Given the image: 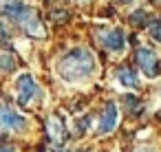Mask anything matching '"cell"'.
Returning a JSON list of instances; mask_svg holds the SVG:
<instances>
[{"instance_id":"obj_1","label":"cell","mask_w":161,"mask_h":152,"mask_svg":"<svg viewBox=\"0 0 161 152\" xmlns=\"http://www.w3.org/2000/svg\"><path fill=\"white\" fill-rule=\"evenodd\" d=\"M58 75L69 82V84H77V82H84L88 77H93V73L97 71V60L95 55L88 51V49H71L69 53H64L60 60H58Z\"/></svg>"},{"instance_id":"obj_2","label":"cell","mask_w":161,"mask_h":152,"mask_svg":"<svg viewBox=\"0 0 161 152\" xmlns=\"http://www.w3.org/2000/svg\"><path fill=\"white\" fill-rule=\"evenodd\" d=\"M16 95H18V104L20 106H29L36 97H40V88H38L36 79L29 73H22L16 79Z\"/></svg>"},{"instance_id":"obj_3","label":"cell","mask_w":161,"mask_h":152,"mask_svg":"<svg viewBox=\"0 0 161 152\" xmlns=\"http://www.w3.org/2000/svg\"><path fill=\"white\" fill-rule=\"evenodd\" d=\"M137 64L141 66V71H143V75L146 77H157L159 73H161V64H159V57H157V53L150 49V46H139L137 49Z\"/></svg>"},{"instance_id":"obj_4","label":"cell","mask_w":161,"mask_h":152,"mask_svg":"<svg viewBox=\"0 0 161 152\" xmlns=\"http://www.w3.org/2000/svg\"><path fill=\"white\" fill-rule=\"evenodd\" d=\"M27 126L25 117L18 115L9 104H0V128L9 130V132H22Z\"/></svg>"},{"instance_id":"obj_5","label":"cell","mask_w":161,"mask_h":152,"mask_svg":"<svg viewBox=\"0 0 161 152\" xmlns=\"http://www.w3.org/2000/svg\"><path fill=\"white\" fill-rule=\"evenodd\" d=\"M33 9L31 7H27L25 3H20V0H7V3L3 5V14L9 18V20H14V22H22L29 14H31Z\"/></svg>"},{"instance_id":"obj_6","label":"cell","mask_w":161,"mask_h":152,"mask_svg":"<svg viewBox=\"0 0 161 152\" xmlns=\"http://www.w3.org/2000/svg\"><path fill=\"white\" fill-rule=\"evenodd\" d=\"M117 104L115 101H106L104 112H102V121H99V134H108L117 128Z\"/></svg>"},{"instance_id":"obj_7","label":"cell","mask_w":161,"mask_h":152,"mask_svg":"<svg viewBox=\"0 0 161 152\" xmlns=\"http://www.w3.org/2000/svg\"><path fill=\"white\" fill-rule=\"evenodd\" d=\"M102 42H104V49H108L110 53H121L126 49V38H124V31L121 29H110L102 38Z\"/></svg>"},{"instance_id":"obj_8","label":"cell","mask_w":161,"mask_h":152,"mask_svg":"<svg viewBox=\"0 0 161 152\" xmlns=\"http://www.w3.org/2000/svg\"><path fill=\"white\" fill-rule=\"evenodd\" d=\"M47 130H49V137H51L53 143L62 145V143L66 141V128H64L62 119H58V117H49V121H47Z\"/></svg>"},{"instance_id":"obj_9","label":"cell","mask_w":161,"mask_h":152,"mask_svg":"<svg viewBox=\"0 0 161 152\" xmlns=\"http://www.w3.org/2000/svg\"><path fill=\"white\" fill-rule=\"evenodd\" d=\"M117 82H119L124 88H137V86H139L137 73H135L130 66H121V68L117 71Z\"/></svg>"},{"instance_id":"obj_10","label":"cell","mask_w":161,"mask_h":152,"mask_svg":"<svg viewBox=\"0 0 161 152\" xmlns=\"http://www.w3.org/2000/svg\"><path fill=\"white\" fill-rule=\"evenodd\" d=\"M148 31H150V35H152L157 42H161V18H157L154 22H150Z\"/></svg>"},{"instance_id":"obj_11","label":"cell","mask_w":161,"mask_h":152,"mask_svg":"<svg viewBox=\"0 0 161 152\" xmlns=\"http://www.w3.org/2000/svg\"><path fill=\"white\" fill-rule=\"evenodd\" d=\"M88 126H91V117H88V115H86V117H80V121H75L77 134H84V132L88 130Z\"/></svg>"},{"instance_id":"obj_12","label":"cell","mask_w":161,"mask_h":152,"mask_svg":"<svg viewBox=\"0 0 161 152\" xmlns=\"http://www.w3.org/2000/svg\"><path fill=\"white\" fill-rule=\"evenodd\" d=\"M146 20H148V14H146L143 9H139V11H135V14H132V18H130V24H135V27H137V24H143Z\"/></svg>"},{"instance_id":"obj_13","label":"cell","mask_w":161,"mask_h":152,"mask_svg":"<svg viewBox=\"0 0 161 152\" xmlns=\"http://www.w3.org/2000/svg\"><path fill=\"white\" fill-rule=\"evenodd\" d=\"M124 101H126V108H128V112H130V110H132V112H137V110H139V104H137L139 99H137V97H130V95H128Z\"/></svg>"},{"instance_id":"obj_14","label":"cell","mask_w":161,"mask_h":152,"mask_svg":"<svg viewBox=\"0 0 161 152\" xmlns=\"http://www.w3.org/2000/svg\"><path fill=\"white\" fill-rule=\"evenodd\" d=\"M0 64H3V66H0L3 71H11V68H14V60L7 57V55H5V57H0Z\"/></svg>"},{"instance_id":"obj_15","label":"cell","mask_w":161,"mask_h":152,"mask_svg":"<svg viewBox=\"0 0 161 152\" xmlns=\"http://www.w3.org/2000/svg\"><path fill=\"white\" fill-rule=\"evenodd\" d=\"M0 38H9V33H7V29H5V24H0Z\"/></svg>"},{"instance_id":"obj_16","label":"cell","mask_w":161,"mask_h":152,"mask_svg":"<svg viewBox=\"0 0 161 152\" xmlns=\"http://www.w3.org/2000/svg\"><path fill=\"white\" fill-rule=\"evenodd\" d=\"M0 152H16L11 145H0Z\"/></svg>"},{"instance_id":"obj_17","label":"cell","mask_w":161,"mask_h":152,"mask_svg":"<svg viewBox=\"0 0 161 152\" xmlns=\"http://www.w3.org/2000/svg\"><path fill=\"white\" fill-rule=\"evenodd\" d=\"M135 152H154L152 148H139V150H135Z\"/></svg>"},{"instance_id":"obj_18","label":"cell","mask_w":161,"mask_h":152,"mask_svg":"<svg viewBox=\"0 0 161 152\" xmlns=\"http://www.w3.org/2000/svg\"><path fill=\"white\" fill-rule=\"evenodd\" d=\"M157 3H161V0H157Z\"/></svg>"}]
</instances>
